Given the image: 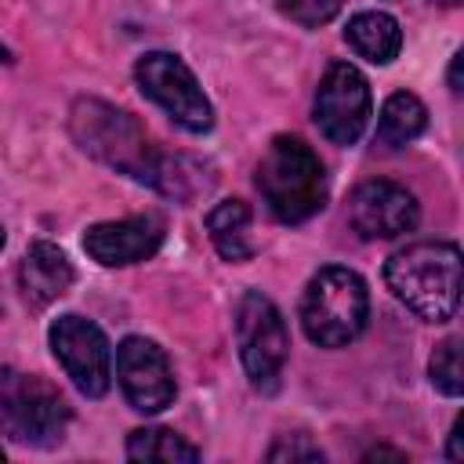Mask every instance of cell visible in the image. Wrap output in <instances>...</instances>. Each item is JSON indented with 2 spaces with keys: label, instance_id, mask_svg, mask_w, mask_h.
Instances as JSON below:
<instances>
[{
  "label": "cell",
  "instance_id": "6da1fadb",
  "mask_svg": "<svg viewBox=\"0 0 464 464\" xmlns=\"http://www.w3.org/2000/svg\"><path fill=\"white\" fill-rule=\"evenodd\" d=\"M384 283L420 319L446 323L460 304V246L442 239L410 243L388 257Z\"/></svg>",
  "mask_w": 464,
  "mask_h": 464
},
{
  "label": "cell",
  "instance_id": "7a4b0ae2",
  "mask_svg": "<svg viewBox=\"0 0 464 464\" xmlns=\"http://www.w3.org/2000/svg\"><path fill=\"white\" fill-rule=\"evenodd\" d=\"M69 127H72V138L80 141V149L91 152L94 160L170 192L167 163L156 156L145 130L123 109L105 105L98 98H80L69 112Z\"/></svg>",
  "mask_w": 464,
  "mask_h": 464
},
{
  "label": "cell",
  "instance_id": "3957f363",
  "mask_svg": "<svg viewBox=\"0 0 464 464\" xmlns=\"http://www.w3.org/2000/svg\"><path fill=\"white\" fill-rule=\"evenodd\" d=\"M257 192L276 221L301 225L326 207V170L312 145L297 134H279L257 163Z\"/></svg>",
  "mask_w": 464,
  "mask_h": 464
},
{
  "label": "cell",
  "instance_id": "277c9868",
  "mask_svg": "<svg viewBox=\"0 0 464 464\" xmlns=\"http://www.w3.org/2000/svg\"><path fill=\"white\" fill-rule=\"evenodd\" d=\"M370 315V294L359 272L330 265L319 268L301 297V326L312 344L319 348H344L352 344Z\"/></svg>",
  "mask_w": 464,
  "mask_h": 464
},
{
  "label": "cell",
  "instance_id": "5b68a950",
  "mask_svg": "<svg viewBox=\"0 0 464 464\" xmlns=\"http://www.w3.org/2000/svg\"><path fill=\"white\" fill-rule=\"evenodd\" d=\"M65 428L69 406L51 381L0 366V435L22 446H54Z\"/></svg>",
  "mask_w": 464,
  "mask_h": 464
},
{
  "label": "cell",
  "instance_id": "8992f818",
  "mask_svg": "<svg viewBox=\"0 0 464 464\" xmlns=\"http://www.w3.org/2000/svg\"><path fill=\"white\" fill-rule=\"evenodd\" d=\"M134 80L145 98H152L178 127L188 134H203L214 127V105L203 94L196 72L170 51H149L134 65Z\"/></svg>",
  "mask_w": 464,
  "mask_h": 464
},
{
  "label": "cell",
  "instance_id": "52a82bcc",
  "mask_svg": "<svg viewBox=\"0 0 464 464\" xmlns=\"http://www.w3.org/2000/svg\"><path fill=\"white\" fill-rule=\"evenodd\" d=\"M236 341H239V359H243L250 384L261 392H272L279 384V373L290 352V334H286L283 312L261 290H246L239 297Z\"/></svg>",
  "mask_w": 464,
  "mask_h": 464
},
{
  "label": "cell",
  "instance_id": "ba28073f",
  "mask_svg": "<svg viewBox=\"0 0 464 464\" xmlns=\"http://www.w3.org/2000/svg\"><path fill=\"white\" fill-rule=\"evenodd\" d=\"M47 341H51V352L62 362L65 377L87 399H102L109 392L112 352H109V341H105L102 326H94L83 315H58L47 330Z\"/></svg>",
  "mask_w": 464,
  "mask_h": 464
},
{
  "label": "cell",
  "instance_id": "9c48e42d",
  "mask_svg": "<svg viewBox=\"0 0 464 464\" xmlns=\"http://www.w3.org/2000/svg\"><path fill=\"white\" fill-rule=\"evenodd\" d=\"M370 109L366 76L348 62H334L315 87V127L323 138L334 145H355L370 123Z\"/></svg>",
  "mask_w": 464,
  "mask_h": 464
},
{
  "label": "cell",
  "instance_id": "30bf717a",
  "mask_svg": "<svg viewBox=\"0 0 464 464\" xmlns=\"http://www.w3.org/2000/svg\"><path fill=\"white\" fill-rule=\"evenodd\" d=\"M116 377L123 388V399L138 413H160L174 402V370L167 352L149 337H127L116 348Z\"/></svg>",
  "mask_w": 464,
  "mask_h": 464
},
{
  "label": "cell",
  "instance_id": "8fae6325",
  "mask_svg": "<svg viewBox=\"0 0 464 464\" xmlns=\"http://www.w3.org/2000/svg\"><path fill=\"white\" fill-rule=\"evenodd\" d=\"M420 207L410 188L373 178L348 196V221L362 239H395L417 228Z\"/></svg>",
  "mask_w": 464,
  "mask_h": 464
},
{
  "label": "cell",
  "instance_id": "7c38bea8",
  "mask_svg": "<svg viewBox=\"0 0 464 464\" xmlns=\"http://www.w3.org/2000/svg\"><path fill=\"white\" fill-rule=\"evenodd\" d=\"M163 243V221L156 214H134L120 221H98L83 232V250L105 265V268H123L152 257Z\"/></svg>",
  "mask_w": 464,
  "mask_h": 464
},
{
  "label": "cell",
  "instance_id": "4fadbf2b",
  "mask_svg": "<svg viewBox=\"0 0 464 464\" xmlns=\"http://www.w3.org/2000/svg\"><path fill=\"white\" fill-rule=\"evenodd\" d=\"M72 279H76L72 261L65 257V250H58L47 239H36L25 250L22 265H18V286H22V297L33 308H44V304L58 301L72 286Z\"/></svg>",
  "mask_w": 464,
  "mask_h": 464
},
{
  "label": "cell",
  "instance_id": "5bb4252c",
  "mask_svg": "<svg viewBox=\"0 0 464 464\" xmlns=\"http://www.w3.org/2000/svg\"><path fill=\"white\" fill-rule=\"evenodd\" d=\"M344 40L352 44V51L373 65H388L399 47H402V33H399V22L388 14V11H359L348 29H344Z\"/></svg>",
  "mask_w": 464,
  "mask_h": 464
},
{
  "label": "cell",
  "instance_id": "9a60e30c",
  "mask_svg": "<svg viewBox=\"0 0 464 464\" xmlns=\"http://www.w3.org/2000/svg\"><path fill=\"white\" fill-rule=\"evenodd\" d=\"M207 236L214 243V250L239 265L254 257V239H250V207L243 199H221L210 214H207Z\"/></svg>",
  "mask_w": 464,
  "mask_h": 464
},
{
  "label": "cell",
  "instance_id": "2e32d148",
  "mask_svg": "<svg viewBox=\"0 0 464 464\" xmlns=\"http://www.w3.org/2000/svg\"><path fill=\"white\" fill-rule=\"evenodd\" d=\"M428 123V109L417 94L410 91H395L384 105H381V120H377V145L384 149H402L410 145Z\"/></svg>",
  "mask_w": 464,
  "mask_h": 464
},
{
  "label": "cell",
  "instance_id": "e0dca14e",
  "mask_svg": "<svg viewBox=\"0 0 464 464\" xmlns=\"http://www.w3.org/2000/svg\"><path fill=\"white\" fill-rule=\"evenodd\" d=\"M127 457L130 460H160V464H192L199 460V450L181 439L174 428H138L127 435Z\"/></svg>",
  "mask_w": 464,
  "mask_h": 464
},
{
  "label": "cell",
  "instance_id": "ac0fdd59",
  "mask_svg": "<svg viewBox=\"0 0 464 464\" xmlns=\"http://www.w3.org/2000/svg\"><path fill=\"white\" fill-rule=\"evenodd\" d=\"M428 373H431V384L442 395H460V388H464V377H460V337H446L435 348Z\"/></svg>",
  "mask_w": 464,
  "mask_h": 464
},
{
  "label": "cell",
  "instance_id": "d6986e66",
  "mask_svg": "<svg viewBox=\"0 0 464 464\" xmlns=\"http://www.w3.org/2000/svg\"><path fill=\"white\" fill-rule=\"evenodd\" d=\"M276 4H279V11H283L290 22L315 29V25H326V22L341 11L344 0H276Z\"/></svg>",
  "mask_w": 464,
  "mask_h": 464
},
{
  "label": "cell",
  "instance_id": "ffe728a7",
  "mask_svg": "<svg viewBox=\"0 0 464 464\" xmlns=\"http://www.w3.org/2000/svg\"><path fill=\"white\" fill-rule=\"evenodd\" d=\"M268 460H323V450L312 446L304 435H283L268 450Z\"/></svg>",
  "mask_w": 464,
  "mask_h": 464
},
{
  "label": "cell",
  "instance_id": "44dd1931",
  "mask_svg": "<svg viewBox=\"0 0 464 464\" xmlns=\"http://www.w3.org/2000/svg\"><path fill=\"white\" fill-rule=\"evenodd\" d=\"M464 457V446H460V424L450 431V460H460Z\"/></svg>",
  "mask_w": 464,
  "mask_h": 464
},
{
  "label": "cell",
  "instance_id": "7402d4cb",
  "mask_svg": "<svg viewBox=\"0 0 464 464\" xmlns=\"http://www.w3.org/2000/svg\"><path fill=\"white\" fill-rule=\"evenodd\" d=\"M377 457H392V460H406V453H399V450H384V446H377V450H370V453H366V460H377Z\"/></svg>",
  "mask_w": 464,
  "mask_h": 464
},
{
  "label": "cell",
  "instance_id": "603a6c76",
  "mask_svg": "<svg viewBox=\"0 0 464 464\" xmlns=\"http://www.w3.org/2000/svg\"><path fill=\"white\" fill-rule=\"evenodd\" d=\"M460 58L464 54H453V65H450V87L453 91H460Z\"/></svg>",
  "mask_w": 464,
  "mask_h": 464
},
{
  "label": "cell",
  "instance_id": "cb8c5ba5",
  "mask_svg": "<svg viewBox=\"0 0 464 464\" xmlns=\"http://www.w3.org/2000/svg\"><path fill=\"white\" fill-rule=\"evenodd\" d=\"M0 62H11V58H7V51H4V47H0Z\"/></svg>",
  "mask_w": 464,
  "mask_h": 464
},
{
  "label": "cell",
  "instance_id": "d4e9b609",
  "mask_svg": "<svg viewBox=\"0 0 464 464\" xmlns=\"http://www.w3.org/2000/svg\"><path fill=\"white\" fill-rule=\"evenodd\" d=\"M442 4H460V0H442Z\"/></svg>",
  "mask_w": 464,
  "mask_h": 464
},
{
  "label": "cell",
  "instance_id": "484cf974",
  "mask_svg": "<svg viewBox=\"0 0 464 464\" xmlns=\"http://www.w3.org/2000/svg\"><path fill=\"white\" fill-rule=\"evenodd\" d=\"M0 246H4V228H0Z\"/></svg>",
  "mask_w": 464,
  "mask_h": 464
},
{
  "label": "cell",
  "instance_id": "4316f807",
  "mask_svg": "<svg viewBox=\"0 0 464 464\" xmlns=\"http://www.w3.org/2000/svg\"><path fill=\"white\" fill-rule=\"evenodd\" d=\"M0 460H4V450H0Z\"/></svg>",
  "mask_w": 464,
  "mask_h": 464
}]
</instances>
